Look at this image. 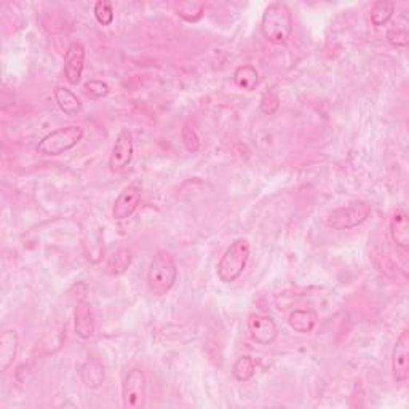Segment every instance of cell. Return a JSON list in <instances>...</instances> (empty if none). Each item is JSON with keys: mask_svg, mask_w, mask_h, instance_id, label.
Here are the masks:
<instances>
[{"mask_svg": "<svg viewBox=\"0 0 409 409\" xmlns=\"http://www.w3.org/2000/svg\"><path fill=\"white\" fill-rule=\"evenodd\" d=\"M292 16L285 2L267 5L261 18V34L273 45H283L292 35Z\"/></svg>", "mask_w": 409, "mask_h": 409, "instance_id": "6da1fadb", "label": "cell"}, {"mask_svg": "<svg viewBox=\"0 0 409 409\" xmlns=\"http://www.w3.org/2000/svg\"><path fill=\"white\" fill-rule=\"evenodd\" d=\"M178 280V267L174 258L165 249H158L148 268V288L150 295L165 296Z\"/></svg>", "mask_w": 409, "mask_h": 409, "instance_id": "7a4b0ae2", "label": "cell"}, {"mask_svg": "<svg viewBox=\"0 0 409 409\" xmlns=\"http://www.w3.org/2000/svg\"><path fill=\"white\" fill-rule=\"evenodd\" d=\"M249 259V243L238 238L225 249L218 262V277L223 283H232L242 275Z\"/></svg>", "mask_w": 409, "mask_h": 409, "instance_id": "3957f363", "label": "cell"}, {"mask_svg": "<svg viewBox=\"0 0 409 409\" xmlns=\"http://www.w3.org/2000/svg\"><path fill=\"white\" fill-rule=\"evenodd\" d=\"M83 128L78 125L58 128V130L48 133L45 138H42V141L37 146V152L45 157L61 155L67 150L74 149L83 139Z\"/></svg>", "mask_w": 409, "mask_h": 409, "instance_id": "277c9868", "label": "cell"}, {"mask_svg": "<svg viewBox=\"0 0 409 409\" xmlns=\"http://www.w3.org/2000/svg\"><path fill=\"white\" fill-rule=\"evenodd\" d=\"M372 211L369 201L357 200L352 201L343 208L333 210L326 218V225L334 230H349L358 227L363 223L368 221V218Z\"/></svg>", "mask_w": 409, "mask_h": 409, "instance_id": "5b68a950", "label": "cell"}, {"mask_svg": "<svg viewBox=\"0 0 409 409\" xmlns=\"http://www.w3.org/2000/svg\"><path fill=\"white\" fill-rule=\"evenodd\" d=\"M148 398V379L141 368H131L121 384V405L125 409H141Z\"/></svg>", "mask_w": 409, "mask_h": 409, "instance_id": "8992f818", "label": "cell"}, {"mask_svg": "<svg viewBox=\"0 0 409 409\" xmlns=\"http://www.w3.org/2000/svg\"><path fill=\"white\" fill-rule=\"evenodd\" d=\"M134 155V139L130 130H121L115 138L114 148L109 157V170L112 173H124L131 165Z\"/></svg>", "mask_w": 409, "mask_h": 409, "instance_id": "52a82bcc", "label": "cell"}, {"mask_svg": "<svg viewBox=\"0 0 409 409\" xmlns=\"http://www.w3.org/2000/svg\"><path fill=\"white\" fill-rule=\"evenodd\" d=\"M143 198V187L138 182L126 186L124 191L119 194L115 198V203L112 206V218L115 221H125V219L131 218L133 213L138 210L139 203Z\"/></svg>", "mask_w": 409, "mask_h": 409, "instance_id": "ba28073f", "label": "cell"}, {"mask_svg": "<svg viewBox=\"0 0 409 409\" xmlns=\"http://www.w3.org/2000/svg\"><path fill=\"white\" fill-rule=\"evenodd\" d=\"M392 376L398 384L406 382L409 377V331H408V328L403 329L393 347Z\"/></svg>", "mask_w": 409, "mask_h": 409, "instance_id": "9c48e42d", "label": "cell"}, {"mask_svg": "<svg viewBox=\"0 0 409 409\" xmlns=\"http://www.w3.org/2000/svg\"><path fill=\"white\" fill-rule=\"evenodd\" d=\"M248 329L256 343L262 345L272 344L278 336V326L275 320L272 316L261 314H251L248 316Z\"/></svg>", "mask_w": 409, "mask_h": 409, "instance_id": "30bf717a", "label": "cell"}, {"mask_svg": "<svg viewBox=\"0 0 409 409\" xmlns=\"http://www.w3.org/2000/svg\"><path fill=\"white\" fill-rule=\"evenodd\" d=\"M85 47L82 42H72L64 54V74L71 85H78L82 81L85 67Z\"/></svg>", "mask_w": 409, "mask_h": 409, "instance_id": "8fae6325", "label": "cell"}, {"mask_svg": "<svg viewBox=\"0 0 409 409\" xmlns=\"http://www.w3.org/2000/svg\"><path fill=\"white\" fill-rule=\"evenodd\" d=\"M74 328L78 338L91 339L96 331L93 309L88 302H78L74 314Z\"/></svg>", "mask_w": 409, "mask_h": 409, "instance_id": "7c38bea8", "label": "cell"}, {"mask_svg": "<svg viewBox=\"0 0 409 409\" xmlns=\"http://www.w3.org/2000/svg\"><path fill=\"white\" fill-rule=\"evenodd\" d=\"M18 349H20V340H18L16 331L13 329L4 331L2 338H0V371L5 372L15 363Z\"/></svg>", "mask_w": 409, "mask_h": 409, "instance_id": "4fadbf2b", "label": "cell"}, {"mask_svg": "<svg viewBox=\"0 0 409 409\" xmlns=\"http://www.w3.org/2000/svg\"><path fill=\"white\" fill-rule=\"evenodd\" d=\"M390 237L396 247L403 249L409 247V223L406 211L396 210L390 218Z\"/></svg>", "mask_w": 409, "mask_h": 409, "instance_id": "5bb4252c", "label": "cell"}, {"mask_svg": "<svg viewBox=\"0 0 409 409\" xmlns=\"http://www.w3.org/2000/svg\"><path fill=\"white\" fill-rule=\"evenodd\" d=\"M316 323H319V314L312 309H297L288 315V325L301 334L312 333Z\"/></svg>", "mask_w": 409, "mask_h": 409, "instance_id": "9a60e30c", "label": "cell"}, {"mask_svg": "<svg viewBox=\"0 0 409 409\" xmlns=\"http://www.w3.org/2000/svg\"><path fill=\"white\" fill-rule=\"evenodd\" d=\"M81 379L88 389H100L106 379L105 366L96 358H90L82 364Z\"/></svg>", "mask_w": 409, "mask_h": 409, "instance_id": "2e32d148", "label": "cell"}, {"mask_svg": "<svg viewBox=\"0 0 409 409\" xmlns=\"http://www.w3.org/2000/svg\"><path fill=\"white\" fill-rule=\"evenodd\" d=\"M54 101H57L61 112H64L69 117H76L82 111V102L78 100L74 91L66 87H54L53 90Z\"/></svg>", "mask_w": 409, "mask_h": 409, "instance_id": "e0dca14e", "label": "cell"}, {"mask_svg": "<svg viewBox=\"0 0 409 409\" xmlns=\"http://www.w3.org/2000/svg\"><path fill=\"white\" fill-rule=\"evenodd\" d=\"M234 82L238 88L253 91L259 85V72L251 64L238 66L234 72Z\"/></svg>", "mask_w": 409, "mask_h": 409, "instance_id": "ac0fdd59", "label": "cell"}, {"mask_svg": "<svg viewBox=\"0 0 409 409\" xmlns=\"http://www.w3.org/2000/svg\"><path fill=\"white\" fill-rule=\"evenodd\" d=\"M395 13V4L390 0H377L371 8V23L372 26L382 28L392 20Z\"/></svg>", "mask_w": 409, "mask_h": 409, "instance_id": "d6986e66", "label": "cell"}, {"mask_svg": "<svg viewBox=\"0 0 409 409\" xmlns=\"http://www.w3.org/2000/svg\"><path fill=\"white\" fill-rule=\"evenodd\" d=\"M254 372H256V362L248 355L237 358V362L232 366V374H234L235 379L240 382H248L249 379H253Z\"/></svg>", "mask_w": 409, "mask_h": 409, "instance_id": "ffe728a7", "label": "cell"}, {"mask_svg": "<svg viewBox=\"0 0 409 409\" xmlns=\"http://www.w3.org/2000/svg\"><path fill=\"white\" fill-rule=\"evenodd\" d=\"M205 13V5L200 2H181L176 5V15L189 23H197Z\"/></svg>", "mask_w": 409, "mask_h": 409, "instance_id": "44dd1931", "label": "cell"}, {"mask_svg": "<svg viewBox=\"0 0 409 409\" xmlns=\"http://www.w3.org/2000/svg\"><path fill=\"white\" fill-rule=\"evenodd\" d=\"M131 261L133 256L130 249L120 248L117 253H114L111 262H109V272L115 273V275H120V273H124L126 268L131 266Z\"/></svg>", "mask_w": 409, "mask_h": 409, "instance_id": "7402d4cb", "label": "cell"}, {"mask_svg": "<svg viewBox=\"0 0 409 409\" xmlns=\"http://www.w3.org/2000/svg\"><path fill=\"white\" fill-rule=\"evenodd\" d=\"M93 13L96 21L101 24V26H109L114 21V8L111 2H106V0H100V2L95 4Z\"/></svg>", "mask_w": 409, "mask_h": 409, "instance_id": "603a6c76", "label": "cell"}, {"mask_svg": "<svg viewBox=\"0 0 409 409\" xmlns=\"http://www.w3.org/2000/svg\"><path fill=\"white\" fill-rule=\"evenodd\" d=\"M83 91L91 100H101V97H106L109 95L111 88L102 81H88L83 85Z\"/></svg>", "mask_w": 409, "mask_h": 409, "instance_id": "cb8c5ba5", "label": "cell"}, {"mask_svg": "<svg viewBox=\"0 0 409 409\" xmlns=\"http://www.w3.org/2000/svg\"><path fill=\"white\" fill-rule=\"evenodd\" d=\"M261 111L266 115H273L280 109V97L275 90H267L261 97Z\"/></svg>", "mask_w": 409, "mask_h": 409, "instance_id": "d4e9b609", "label": "cell"}, {"mask_svg": "<svg viewBox=\"0 0 409 409\" xmlns=\"http://www.w3.org/2000/svg\"><path fill=\"white\" fill-rule=\"evenodd\" d=\"M181 138H182V144H184V148L191 152V154H195V152L200 150L201 141H200V136L197 134V131H195L194 128L186 125L181 130Z\"/></svg>", "mask_w": 409, "mask_h": 409, "instance_id": "484cf974", "label": "cell"}, {"mask_svg": "<svg viewBox=\"0 0 409 409\" xmlns=\"http://www.w3.org/2000/svg\"><path fill=\"white\" fill-rule=\"evenodd\" d=\"M387 40L393 47H406L408 45V30L406 29H392L389 30Z\"/></svg>", "mask_w": 409, "mask_h": 409, "instance_id": "4316f807", "label": "cell"}]
</instances>
